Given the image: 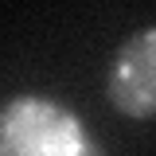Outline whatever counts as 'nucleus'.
Returning a JSON list of instances; mask_svg holds the SVG:
<instances>
[{
    "label": "nucleus",
    "mask_w": 156,
    "mask_h": 156,
    "mask_svg": "<svg viewBox=\"0 0 156 156\" xmlns=\"http://www.w3.org/2000/svg\"><path fill=\"white\" fill-rule=\"evenodd\" d=\"M105 94L125 117H156V23L133 31L113 51Z\"/></svg>",
    "instance_id": "f03ea898"
},
{
    "label": "nucleus",
    "mask_w": 156,
    "mask_h": 156,
    "mask_svg": "<svg viewBox=\"0 0 156 156\" xmlns=\"http://www.w3.org/2000/svg\"><path fill=\"white\" fill-rule=\"evenodd\" d=\"M0 156H101V144L70 105L16 94L0 105Z\"/></svg>",
    "instance_id": "f257e3e1"
}]
</instances>
